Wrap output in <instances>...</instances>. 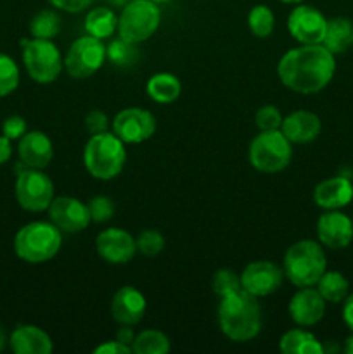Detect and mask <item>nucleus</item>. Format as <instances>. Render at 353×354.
<instances>
[{"mask_svg":"<svg viewBox=\"0 0 353 354\" xmlns=\"http://www.w3.org/2000/svg\"><path fill=\"white\" fill-rule=\"evenodd\" d=\"M19 159L28 168L44 169L54 158V145L44 131H26L17 145Z\"/></svg>","mask_w":353,"mask_h":354,"instance_id":"nucleus-19","label":"nucleus"},{"mask_svg":"<svg viewBox=\"0 0 353 354\" xmlns=\"http://www.w3.org/2000/svg\"><path fill=\"white\" fill-rule=\"evenodd\" d=\"M93 353L96 354H130L134 353L132 351L130 346H125L121 344L120 341H109V342H104V344L97 346L96 349H93Z\"/></svg>","mask_w":353,"mask_h":354,"instance_id":"nucleus-40","label":"nucleus"},{"mask_svg":"<svg viewBox=\"0 0 353 354\" xmlns=\"http://www.w3.org/2000/svg\"><path fill=\"white\" fill-rule=\"evenodd\" d=\"M343 349H345L346 354H353V334L350 335L348 339H346V341H345V348H343Z\"/></svg>","mask_w":353,"mask_h":354,"instance_id":"nucleus-44","label":"nucleus"},{"mask_svg":"<svg viewBox=\"0 0 353 354\" xmlns=\"http://www.w3.org/2000/svg\"><path fill=\"white\" fill-rule=\"evenodd\" d=\"M314 201L322 209H341L353 201V183L346 176L324 180L315 187Z\"/></svg>","mask_w":353,"mask_h":354,"instance_id":"nucleus-21","label":"nucleus"},{"mask_svg":"<svg viewBox=\"0 0 353 354\" xmlns=\"http://www.w3.org/2000/svg\"><path fill=\"white\" fill-rule=\"evenodd\" d=\"M21 47L24 68L33 82L47 85L59 78L64 68V59L54 41L45 38H23Z\"/></svg>","mask_w":353,"mask_h":354,"instance_id":"nucleus-6","label":"nucleus"},{"mask_svg":"<svg viewBox=\"0 0 353 354\" xmlns=\"http://www.w3.org/2000/svg\"><path fill=\"white\" fill-rule=\"evenodd\" d=\"M255 124L260 131L280 130L282 124V114L275 106H263L256 111Z\"/></svg>","mask_w":353,"mask_h":354,"instance_id":"nucleus-35","label":"nucleus"},{"mask_svg":"<svg viewBox=\"0 0 353 354\" xmlns=\"http://www.w3.org/2000/svg\"><path fill=\"white\" fill-rule=\"evenodd\" d=\"M132 351L135 354H168L170 341L163 332L149 328L135 335Z\"/></svg>","mask_w":353,"mask_h":354,"instance_id":"nucleus-28","label":"nucleus"},{"mask_svg":"<svg viewBox=\"0 0 353 354\" xmlns=\"http://www.w3.org/2000/svg\"><path fill=\"white\" fill-rule=\"evenodd\" d=\"M116 341H120L121 344L125 346H130L134 344L135 341V334L134 330H132V325H123V327H120V330L116 332Z\"/></svg>","mask_w":353,"mask_h":354,"instance_id":"nucleus-42","label":"nucleus"},{"mask_svg":"<svg viewBox=\"0 0 353 354\" xmlns=\"http://www.w3.org/2000/svg\"><path fill=\"white\" fill-rule=\"evenodd\" d=\"M334 71V54L322 44L291 48L277 64V75L282 85L303 95L324 90L331 83Z\"/></svg>","mask_w":353,"mask_h":354,"instance_id":"nucleus-1","label":"nucleus"},{"mask_svg":"<svg viewBox=\"0 0 353 354\" xmlns=\"http://www.w3.org/2000/svg\"><path fill=\"white\" fill-rule=\"evenodd\" d=\"M317 237L329 249L348 248L353 241V221L338 209L327 211L317 221Z\"/></svg>","mask_w":353,"mask_h":354,"instance_id":"nucleus-16","label":"nucleus"},{"mask_svg":"<svg viewBox=\"0 0 353 354\" xmlns=\"http://www.w3.org/2000/svg\"><path fill=\"white\" fill-rule=\"evenodd\" d=\"M151 2H154V3H166V2H170V0H151Z\"/></svg>","mask_w":353,"mask_h":354,"instance_id":"nucleus-48","label":"nucleus"},{"mask_svg":"<svg viewBox=\"0 0 353 354\" xmlns=\"http://www.w3.org/2000/svg\"><path fill=\"white\" fill-rule=\"evenodd\" d=\"M85 30L87 35L99 38V40H106V38L113 37L114 31H118V17L107 7H96L90 10L85 17Z\"/></svg>","mask_w":353,"mask_h":354,"instance_id":"nucleus-26","label":"nucleus"},{"mask_svg":"<svg viewBox=\"0 0 353 354\" xmlns=\"http://www.w3.org/2000/svg\"><path fill=\"white\" fill-rule=\"evenodd\" d=\"M127 161L125 142L114 133L92 135L83 149V162L93 178L113 180L123 171Z\"/></svg>","mask_w":353,"mask_h":354,"instance_id":"nucleus-4","label":"nucleus"},{"mask_svg":"<svg viewBox=\"0 0 353 354\" xmlns=\"http://www.w3.org/2000/svg\"><path fill=\"white\" fill-rule=\"evenodd\" d=\"M10 349L16 354H48L52 353V339L35 325H19L10 334Z\"/></svg>","mask_w":353,"mask_h":354,"instance_id":"nucleus-22","label":"nucleus"},{"mask_svg":"<svg viewBox=\"0 0 353 354\" xmlns=\"http://www.w3.org/2000/svg\"><path fill=\"white\" fill-rule=\"evenodd\" d=\"M320 118L310 111H294L282 118L280 131L291 144H310L320 135Z\"/></svg>","mask_w":353,"mask_h":354,"instance_id":"nucleus-20","label":"nucleus"},{"mask_svg":"<svg viewBox=\"0 0 353 354\" xmlns=\"http://www.w3.org/2000/svg\"><path fill=\"white\" fill-rule=\"evenodd\" d=\"M147 303L141 290L125 286L116 290L111 301V315L120 325H137L144 318Z\"/></svg>","mask_w":353,"mask_h":354,"instance_id":"nucleus-18","label":"nucleus"},{"mask_svg":"<svg viewBox=\"0 0 353 354\" xmlns=\"http://www.w3.org/2000/svg\"><path fill=\"white\" fill-rule=\"evenodd\" d=\"M85 127L90 135L104 133V131H107V128H109V118H107V114L102 113V111L93 109L87 114Z\"/></svg>","mask_w":353,"mask_h":354,"instance_id":"nucleus-37","label":"nucleus"},{"mask_svg":"<svg viewBox=\"0 0 353 354\" xmlns=\"http://www.w3.org/2000/svg\"><path fill=\"white\" fill-rule=\"evenodd\" d=\"M289 315L300 327L317 325L325 315V299L314 287H300L289 301Z\"/></svg>","mask_w":353,"mask_h":354,"instance_id":"nucleus-17","label":"nucleus"},{"mask_svg":"<svg viewBox=\"0 0 353 354\" xmlns=\"http://www.w3.org/2000/svg\"><path fill=\"white\" fill-rule=\"evenodd\" d=\"M284 270L272 261L249 263L241 273L242 289L256 297L270 296L280 289L284 280Z\"/></svg>","mask_w":353,"mask_h":354,"instance_id":"nucleus-14","label":"nucleus"},{"mask_svg":"<svg viewBox=\"0 0 353 354\" xmlns=\"http://www.w3.org/2000/svg\"><path fill=\"white\" fill-rule=\"evenodd\" d=\"M135 45L128 44L123 38H118V40H113L107 48V57L118 66H127L134 62V59L137 57V52L134 50Z\"/></svg>","mask_w":353,"mask_h":354,"instance_id":"nucleus-34","label":"nucleus"},{"mask_svg":"<svg viewBox=\"0 0 353 354\" xmlns=\"http://www.w3.org/2000/svg\"><path fill=\"white\" fill-rule=\"evenodd\" d=\"M287 30L291 37L301 45L322 44L327 30V19L315 7L298 6L287 17Z\"/></svg>","mask_w":353,"mask_h":354,"instance_id":"nucleus-12","label":"nucleus"},{"mask_svg":"<svg viewBox=\"0 0 353 354\" xmlns=\"http://www.w3.org/2000/svg\"><path fill=\"white\" fill-rule=\"evenodd\" d=\"M161 23V10L151 0H130L118 17V35L128 44L149 40Z\"/></svg>","mask_w":353,"mask_h":354,"instance_id":"nucleus-7","label":"nucleus"},{"mask_svg":"<svg viewBox=\"0 0 353 354\" xmlns=\"http://www.w3.org/2000/svg\"><path fill=\"white\" fill-rule=\"evenodd\" d=\"M89 213L92 221L96 223H106L107 220H111L114 214V204L109 197L104 196H97L93 199L89 201Z\"/></svg>","mask_w":353,"mask_h":354,"instance_id":"nucleus-36","label":"nucleus"},{"mask_svg":"<svg viewBox=\"0 0 353 354\" xmlns=\"http://www.w3.org/2000/svg\"><path fill=\"white\" fill-rule=\"evenodd\" d=\"M6 342H7V337H6V332L0 328V351H2L3 348H6Z\"/></svg>","mask_w":353,"mask_h":354,"instance_id":"nucleus-45","label":"nucleus"},{"mask_svg":"<svg viewBox=\"0 0 353 354\" xmlns=\"http://www.w3.org/2000/svg\"><path fill=\"white\" fill-rule=\"evenodd\" d=\"M128 2H130V0H113V3H116V6H127Z\"/></svg>","mask_w":353,"mask_h":354,"instance_id":"nucleus-46","label":"nucleus"},{"mask_svg":"<svg viewBox=\"0 0 353 354\" xmlns=\"http://www.w3.org/2000/svg\"><path fill=\"white\" fill-rule=\"evenodd\" d=\"M218 324L221 332L235 342H248L262 330V308L258 297L241 289L220 297Z\"/></svg>","mask_w":353,"mask_h":354,"instance_id":"nucleus-2","label":"nucleus"},{"mask_svg":"<svg viewBox=\"0 0 353 354\" xmlns=\"http://www.w3.org/2000/svg\"><path fill=\"white\" fill-rule=\"evenodd\" d=\"M249 162L262 173H279L293 158L291 142L280 130L260 131L249 144Z\"/></svg>","mask_w":353,"mask_h":354,"instance_id":"nucleus-8","label":"nucleus"},{"mask_svg":"<svg viewBox=\"0 0 353 354\" xmlns=\"http://www.w3.org/2000/svg\"><path fill=\"white\" fill-rule=\"evenodd\" d=\"M145 90L154 102L172 104L180 97L182 85H180V80L172 73H156L149 78Z\"/></svg>","mask_w":353,"mask_h":354,"instance_id":"nucleus-25","label":"nucleus"},{"mask_svg":"<svg viewBox=\"0 0 353 354\" xmlns=\"http://www.w3.org/2000/svg\"><path fill=\"white\" fill-rule=\"evenodd\" d=\"M48 2H51L55 9H61L64 10V12L76 14L85 10L87 7H90V3H92L93 0H48Z\"/></svg>","mask_w":353,"mask_h":354,"instance_id":"nucleus-39","label":"nucleus"},{"mask_svg":"<svg viewBox=\"0 0 353 354\" xmlns=\"http://www.w3.org/2000/svg\"><path fill=\"white\" fill-rule=\"evenodd\" d=\"M322 45L331 54H343L353 45V23L346 17H332L327 19V30H325Z\"/></svg>","mask_w":353,"mask_h":354,"instance_id":"nucleus-23","label":"nucleus"},{"mask_svg":"<svg viewBox=\"0 0 353 354\" xmlns=\"http://www.w3.org/2000/svg\"><path fill=\"white\" fill-rule=\"evenodd\" d=\"M96 249L104 261L113 263V265H125L134 259L135 252H137V244L127 230L111 227L97 235Z\"/></svg>","mask_w":353,"mask_h":354,"instance_id":"nucleus-15","label":"nucleus"},{"mask_svg":"<svg viewBox=\"0 0 353 354\" xmlns=\"http://www.w3.org/2000/svg\"><path fill=\"white\" fill-rule=\"evenodd\" d=\"M30 31L33 38H45V40H52L61 31V19L54 10H40L35 14L33 19L30 23Z\"/></svg>","mask_w":353,"mask_h":354,"instance_id":"nucleus-29","label":"nucleus"},{"mask_svg":"<svg viewBox=\"0 0 353 354\" xmlns=\"http://www.w3.org/2000/svg\"><path fill=\"white\" fill-rule=\"evenodd\" d=\"M16 199L23 209L40 213L48 209L54 199V183L42 169L28 168L17 175Z\"/></svg>","mask_w":353,"mask_h":354,"instance_id":"nucleus-10","label":"nucleus"},{"mask_svg":"<svg viewBox=\"0 0 353 354\" xmlns=\"http://www.w3.org/2000/svg\"><path fill=\"white\" fill-rule=\"evenodd\" d=\"M156 131L154 114L141 107H127L113 120V133L125 144H142Z\"/></svg>","mask_w":353,"mask_h":354,"instance_id":"nucleus-11","label":"nucleus"},{"mask_svg":"<svg viewBox=\"0 0 353 354\" xmlns=\"http://www.w3.org/2000/svg\"><path fill=\"white\" fill-rule=\"evenodd\" d=\"M10 156H12V145H10L9 138L6 135H2L0 137V165L9 161Z\"/></svg>","mask_w":353,"mask_h":354,"instance_id":"nucleus-43","label":"nucleus"},{"mask_svg":"<svg viewBox=\"0 0 353 354\" xmlns=\"http://www.w3.org/2000/svg\"><path fill=\"white\" fill-rule=\"evenodd\" d=\"M26 121L21 116H9L2 124V131L9 140H17L26 133Z\"/></svg>","mask_w":353,"mask_h":354,"instance_id":"nucleus-38","label":"nucleus"},{"mask_svg":"<svg viewBox=\"0 0 353 354\" xmlns=\"http://www.w3.org/2000/svg\"><path fill=\"white\" fill-rule=\"evenodd\" d=\"M61 244L62 232L52 221H33L24 225L16 234L14 251L23 261L38 265L55 258Z\"/></svg>","mask_w":353,"mask_h":354,"instance_id":"nucleus-5","label":"nucleus"},{"mask_svg":"<svg viewBox=\"0 0 353 354\" xmlns=\"http://www.w3.org/2000/svg\"><path fill=\"white\" fill-rule=\"evenodd\" d=\"M284 275L293 286L314 287L327 270L325 252L318 242L305 239L291 245L284 254Z\"/></svg>","mask_w":353,"mask_h":354,"instance_id":"nucleus-3","label":"nucleus"},{"mask_svg":"<svg viewBox=\"0 0 353 354\" xmlns=\"http://www.w3.org/2000/svg\"><path fill=\"white\" fill-rule=\"evenodd\" d=\"M48 218L52 223L66 234H78L90 225L89 206L75 197H54L48 206Z\"/></svg>","mask_w":353,"mask_h":354,"instance_id":"nucleus-13","label":"nucleus"},{"mask_svg":"<svg viewBox=\"0 0 353 354\" xmlns=\"http://www.w3.org/2000/svg\"><path fill=\"white\" fill-rule=\"evenodd\" d=\"M248 26L251 33L258 38H266L272 35L275 26V16L266 6H255L248 14Z\"/></svg>","mask_w":353,"mask_h":354,"instance_id":"nucleus-30","label":"nucleus"},{"mask_svg":"<svg viewBox=\"0 0 353 354\" xmlns=\"http://www.w3.org/2000/svg\"><path fill=\"white\" fill-rule=\"evenodd\" d=\"M211 287H213V292L217 294L218 297L237 292V290L242 289L241 275H237V273L230 268L217 270L213 275V280H211Z\"/></svg>","mask_w":353,"mask_h":354,"instance_id":"nucleus-32","label":"nucleus"},{"mask_svg":"<svg viewBox=\"0 0 353 354\" xmlns=\"http://www.w3.org/2000/svg\"><path fill=\"white\" fill-rule=\"evenodd\" d=\"M343 320H345L346 327L353 332V294L346 296L343 301Z\"/></svg>","mask_w":353,"mask_h":354,"instance_id":"nucleus-41","label":"nucleus"},{"mask_svg":"<svg viewBox=\"0 0 353 354\" xmlns=\"http://www.w3.org/2000/svg\"><path fill=\"white\" fill-rule=\"evenodd\" d=\"M280 2H284V3H301L303 0H280Z\"/></svg>","mask_w":353,"mask_h":354,"instance_id":"nucleus-47","label":"nucleus"},{"mask_svg":"<svg viewBox=\"0 0 353 354\" xmlns=\"http://www.w3.org/2000/svg\"><path fill=\"white\" fill-rule=\"evenodd\" d=\"M107 57V48L102 40L87 35L80 37L68 48L64 57V68L68 75L75 80H83L92 76L102 68Z\"/></svg>","mask_w":353,"mask_h":354,"instance_id":"nucleus-9","label":"nucleus"},{"mask_svg":"<svg viewBox=\"0 0 353 354\" xmlns=\"http://www.w3.org/2000/svg\"><path fill=\"white\" fill-rule=\"evenodd\" d=\"M280 351L284 354H322L324 346L320 344L317 337L303 328H293L287 330L280 337L279 342Z\"/></svg>","mask_w":353,"mask_h":354,"instance_id":"nucleus-24","label":"nucleus"},{"mask_svg":"<svg viewBox=\"0 0 353 354\" xmlns=\"http://www.w3.org/2000/svg\"><path fill=\"white\" fill-rule=\"evenodd\" d=\"M137 251L147 258H154L165 249V237L158 230H142L135 239Z\"/></svg>","mask_w":353,"mask_h":354,"instance_id":"nucleus-33","label":"nucleus"},{"mask_svg":"<svg viewBox=\"0 0 353 354\" xmlns=\"http://www.w3.org/2000/svg\"><path fill=\"white\" fill-rule=\"evenodd\" d=\"M19 85V68L12 57L0 52V97H7Z\"/></svg>","mask_w":353,"mask_h":354,"instance_id":"nucleus-31","label":"nucleus"},{"mask_svg":"<svg viewBox=\"0 0 353 354\" xmlns=\"http://www.w3.org/2000/svg\"><path fill=\"white\" fill-rule=\"evenodd\" d=\"M317 290L320 292V296L324 297L325 303L338 304V303H343L345 297L348 296L350 282L343 273L327 272V270H325L324 275L318 279Z\"/></svg>","mask_w":353,"mask_h":354,"instance_id":"nucleus-27","label":"nucleus"}]
</instances>
